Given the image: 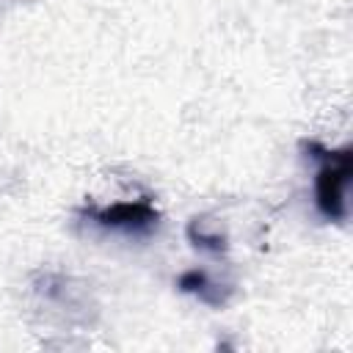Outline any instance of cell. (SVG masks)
Returning a JSON list of instances; mask_svg holds the SVG:
<instances>
[{
    "label": "cell",
    "mask_w": 353,
    "mask_h": 353,
    "mask_svg": "<svg viewBox=\"0 0 353 353\" xmlns=\"http://www.w3.org/2000/svg\"><path fill=\"white\" fill-rule=\"evenodd\" d=\"M97 223L108 226V229H127V232H138V229H149L157 223V210L146 201H119L110 207H102L94 212Z\"/></svg>",
    "instance_id": "7a4b0ae2"
},
{
    "label": "cell",
    "mask_w": 353,
    "mask_h": 353,
    "mask_svg": "<svg viewBox=\"0 0 353 353\" xmlns=\"http://www.w3.org/2000/svg\"><path fill=\"white\" fill-rule=\"evenodd\" d=\"M312 152H317L314 157L323 160V165L317 168L314 176V201L317 210L328 218V221H345L347 215V185L353 176V152L345 149H320L317 143H309Z\"/></svg>",
    "instance_id": "6da1fadb"
},
{
    "label": "cell",
    "mask_w": 353,
    "mask_h": 353,
    "mask_svg": "<svg viewBox=\"0 0 353 353\" xmlns=\"http://www.w3.org/2000/svg\"><path fill=\"white\" fill-rule=\"evenodd\" d=\"M188 234H190V240L196 243V245H201V248H210V251H221L223 248V237L221 234H207L204 229H201V223H190V229H188Z\"/></svg>",
    "instance_id": "277c9868"
},
{
    "label": "cell",
    "mask_w": 353,
    "mask_h": 353,
    "mask_svg": "<svg viewBox=\"0 0 353 353\" xmlns=\"http://www.w3.org/2000/svg\"><path fill=\"white\" fill-rule=\"evenodd\" d=\"M179 287H182L185 292H196V295H201L204 301L215 303L212 295H210V290H212L215 284H210V279H207L201 270H188V273H182V276H179Z\"/></svg>",
    "instance_id": "3957f363"
}]
</instances>
